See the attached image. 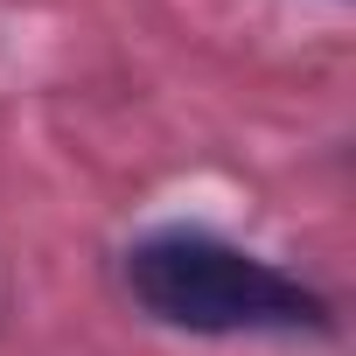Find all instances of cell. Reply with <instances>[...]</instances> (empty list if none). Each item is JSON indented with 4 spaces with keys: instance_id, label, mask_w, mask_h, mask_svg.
<instances>
[{
    "instance_id": "6da1fadb",
    "label": "cell",
    "mask_w": 356,
    "mask_h": 356,
    "mask_svg": "<svg viewBox=\"0 0 356 356\" xmlns=\"http://www.w3.org/2000/svg\"><path fill=\"white\" fill-rule=\"evenodd\" d=\"M126 286L147 314L196 328V335H238V328H321L328 300L307 293L293 273L203 238V231H161L147 245H133L126 259Z\"/></svg>"
}]
</instances>
